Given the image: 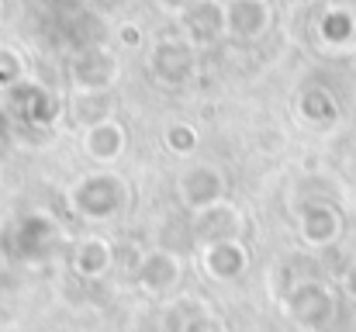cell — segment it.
I'll list each match as a JSON object with an SVG mask.
<instances>
[{
    "instance_id": "7",
    "label": "cell",
    "mask_w": 356,
    "mask_h": 332,
    "mask_svg": "<svg viewBox=\"0 0 356 332\" xmlns=\"http://www.w3.org/2000/svg\"><path fill=\"white\" fill-rule=\"evenodd\" d=\"M197 260H201V270L211 280L236 284V280L245 277V270L252 263V253H249L245 239H222V242H211V246L197 249Z\"/></svg>"
},
{
    "instance_id": "4",
    "label": "cell",
    "mask_w": 356,
    "mask_h": 332,
    "mask_svg": "<svg viewBox=\"0 0 356 332\" xmlns=\"http://www.w3.org/2000/svg\"><path fill=\"white\" fill-rule=\"evenodd\" d=\"M59 242H63V225L59 221L49 212H28L10 232V256L45 263L49 256H56Z\"/></svg>"
},
{
    "instance_id": "15",
    "label": "cell",
    "mask_w": 356,
    "mask_h": 332,
    "mask_svg": "<svg viewBox=\"0 0 356 332\" xmlns=\"http://www.w3.org/2000/svg\"><path fill=\"white\" fill-rule=\"evenodd\" d=\"M339 287H343L350 298H356V263H350V267L343 270V277H339Z\"/></svg>"
},
{
    "instance_id": "5",
    "label": "cell",
    "mask_w": 356,
    "mask_h": 332,
    "mask_svg": "<svg viewBox=\"0 0 356 332\" xmlns=\"http://www.w3.org/2000/svg\"><path fill=\"white\" fill-rule=\"evenodd\" d=\"M184 284V260L180 253L166 249V246H152L145 253H138L135 263V287L159 298V294H177V287Z\"/></svg>"
},
{
    "instance_id": "3",
    "label": "cell",
    "mask_w": 356,
    "mask_h": 332,
    "mask_svg": "<svg viewBox=\"0 0 356 332\" xmlns=\"http://www.w3.org/2000/svg\"><path fill=\"white\" fill-rule=\"evenodd\" d=\"M177 201L191 215L229 201V177H225V170L215 166V163H191L177 177Z\"/></svg>"
},
{
    "instance_id": "14",
    "label": "cell",
    "mask_w": 356,
    "mask_h": 332,
    "mask_svg": "<svg viewBox=\"0 0 356 332\" xmlns=\"http://www.w3.org/2000/svg\"><path fill=\"white\" fill-rule=\"evenodd\" d=\"M128 332H170L166 329V319H163V308L159 312H135Z\"/></svg>"
},
{
    "instance_id": "10",
    "label": "cell",
    "mask_w": 356,
    "mask_h": 332,
    "mask_svg": "<svg viewBox=\"0 0 356 332\" xmlns=\"http://www.w3.org/2000/svg\"><path fill=\"white\" fill-rule=\"evenodd\" d=\"M163 319H166L170 332H229V326L211 308H204V301H197L191 294H177L163 308Z\"/></svg>"
},
{
    "instance_id": "2",
    "label": "cell",
    "mask_w": 356,
    "mask_h": 332,
    "mask_svg": "<svg viewBox=\"0 0 356 332\" xmlns=\"http://www.w3.org/2000/svg\"><path fill=\"white\" fill-rule=\"evenodd\" d=\"M277 301L284 319L305 332L329 329L339 315V291L318 277H294V284Z\"/></svg>"
},
{
    "instance_id": "12",
    "label": "cell",
    "mask_w": 356,
    "mask_h": 332,
    "mask_svg": "<svg viewBox=\"0 0 356 332\" xmlns=\"http://www.w3.org/2000/svg\"><path fill=\"white\" fill-rule=\"evenodd\" d=\"M225 21H229V28L236 35H245V38L249 35H259L266 28V3L263 0H236L229 7Z\"/></svg>"
},
{
    "instance_id": "6",
    "label": "cell",
    "mask_w": 356,
    "mask_h": 332,
    "mask_svg": "<svg viewBox=\"0 0 356 332\" xmlns=\"http://www.w3.org/2000/svg\"><path fill=\"white\" fill-rule=\"evenodd\" d=\"M343 235V212L332 201L322 198H308L298 208V239L308 249H329L336 246Z\"/></svg>"
},
{
    "instance_id": "11",
    "label": "cell",
    "mask_w": 356,
    "mask_h": 332,
    "mask_svg": "<svg viewBox=\"0 0 356 332\" xmlns=\"http://www.w3.org/2000/svg\"><path fill=\"white\" fill-rule=\"evenodd\" d=\"M80 145H83V156L87 159H94L101 170H108L111 163H118L121 156H124L128 135H124V128H121L115 118H101V121H94L83 132Z\"/></svg>"
},
{
    "instance_id": "1",
    "label": "cell",
    "mask_w": 356,
    "mask_h": 332,
    "mask_svg": "<svg viewBox=\"0 0 356 332\" xmlns=\"http://www.w3.org/2000/svg\"><path fill=\"white\" fill-rule=\"evenodd\" d=\"M66 212L87 225H108L131 205V187L118 170H90L63 191Z\"/></svg>"
},
{
    "instance_id": "13",
    "label": "cell",
    "mask_w": 356,
    "mask_h": 332,
    "mask_svg": "<svg viewBox=\"0 0 356 332\" xmlns=\"http://www.w3.org/2000/svg\"><path fill=\"white\" fill-rule=\"evenodd\" d=\"M163 142H166V149L173 156H191L197 149V132L191 125H170L166 135H163Z\"/></svg>"
},
{
    "instance_id": "9",
    "label": "cell",
    "mask_w": 356,
    "mask_h": 332,
    "mask_svg": "<svg viewBox=\"0 0 356 332\" xmlns=\"http://www.w3.org/2000/svg\"><path fill=\"white\" fill-rule=\"evenodd\" d=\"M245 232V215L238 212L232 201H222L215 208H204L191 219V235H194V249H204L211 242L222 239H242Z\"/></svg>"
},
{
    "instance_id": "8",
    "label": "cell",
    "mask_w": 356,
    "mask_h": 332,
    "mask_svg": "<svg viewBox=\"0 0 356 332\" xmlns=\"http://www.w3.org/2000/svg\"><path fill=\"white\" fill-rule=\"evenodd\" d=\"M115 260H118L115 239H108L101 232H87L70 246V267L80 280H104L111 274Z\"/></svg>"
}]
</instances>
